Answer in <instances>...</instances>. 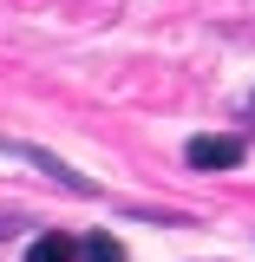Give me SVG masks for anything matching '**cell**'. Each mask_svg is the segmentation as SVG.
<instances>
[{
    "mask_svg": "<svg viewBox=\"0 0 255 262\" xmlns=\"http://www.w3.org/2000/svg\"><path fill=\"white\" fill-rule=\"evenodd\" d=\"M242 158H249V144L242 138H216V131H203V138L183 144V164L190 170H236Z\"/></svg>",
    "mask_w": 255,
    "mask_h": 262,
    "instance_id": "6da1fadb",
    "label": "cell"
},
{
    "mask_svg": "<svg viewBox=\"0 0 255 262\" xmlns=\"http://www.w3.org/2000/svg\"><path fill=\"white\" fill-rule=\"evenodd\" d=\"M27 262H79V243H72L65 229H46V236L27 243Z\"/></svg>",
    "mask_w": 255,
    "mask_h": 262,
    "instance_id": "7a4b0ae2",
    "label": "cell"
},
{
    "mask_svg": "<svg viewBox=\"0 0 255 262\" xmlns=\"http://www.w3.org/2000/svg\"><path fill=\"white\" fill-rule=\"evenodd\" d=\"M79 262H125V243L105 236V229H92V236H79Z\"/></svg>",
    "mask_w": 255,
    "mask_h": 262,
    "instance_id": "3957f363",
    "label": "cell"
},
{
    "mask_svg": "<svg viewBox=\"0 0 255 262\" xmlns=\"http://www.w3.org/2000/svg\"><path fill=\"white\" fill-rule=\"evenodd\" d=\"M33 144H20V138H0V158H27Z\"/></svg>",
    "mask_w": 255,
    "mask_h": 262,
    "instance_id": "277c9868",
    "label": "cell"
},
{
    "mask_svg": "<svg viewBox=\"0 0 255 262\" xmlns=\"http://www.w3.org/2000/svg\"><path fill=\"white\" fill-rule=\"evenodd\" d=\"M13 229H20V216H0V236H13Z\"/></svg>",
    "mask_w": 255,
    "mask_h": 262,
    "instance_id": "5b68a950",
    "label": "cell"
},
{
    "mask_svg": "<svg viewBox=\"0 0 255 262\" xmlns=\"http://www.w3.org/2000/svg\"><path fill=\"white\" fill-rule=\"evenodd\" d=\"M249 105H255V98H249Z\"/></svg>",
    "mask_w": 255,
    "mask_h": 262,
    "instance_id": "8992f818",
    "label": "cell"
}]
</instances>
